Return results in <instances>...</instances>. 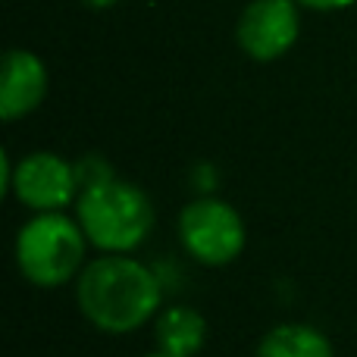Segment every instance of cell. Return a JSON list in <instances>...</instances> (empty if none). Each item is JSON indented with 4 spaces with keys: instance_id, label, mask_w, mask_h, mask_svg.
I'll return each instance as SVG.
<instances>
[{
    "instance_id": "1",
    "label": "cell",
    "mask_w": 357,
    "mask_h": 357,
    "mask_svg": "<svg viewBox=\"0 0 357 357\" xmlns=\"http://www.w3.org/2000/svg\"><path fill=\"white\" fill-rule=\"evenodd\" d=\"M75 301L85 320L100 333L126 335L160 314L163 285L142 260L129 254H104L79 273Z\"/></svg>"
},
{
    "instance_id": "2",
    "label": "cell",
    "mask_w": 357,
    "mask_h": 357,
    "mask_svg": "<svg viewBox=\"0 0 357 357\" xmlns=\"http://www.w3.org/2000/svg\"><path fill=\"white\" fill-rule=\"evenodd\" d=\"M75 220L91 248L104 254H129L154 229V204L138 185L113 176L79 191Z\"/></svg>"
},
{
    "instance_id": "3",
    "label": "cell",
    "mask_w": 357,
    "mask_h": 357,
    "mask_svg": "<svg viewBox=\"0 0 357 357\" xmlns=\"http://www.w3.org/2000/svg\"><path fill=\"white\" fill-rule=\"evenodd\" d=\"M88 238L79 220L63 210L35 213L16 235V266L38 289H60L85 270Z\"/></svg>"
},
{
    "instance_id": "4",
    "label": "cell",
    "mask_w": 357,
    "mask_h": 357,
    "mask_svg": "<svg viewBox=\"0 0 357 357\" xmlns=\"http://www.w3.org/2000/svg\"><path fill=\"white\" fill-rule=\"evenodd\" d=\"M182 248L204 266H226L245 251V220L229 201L195 197L178 213Z\"/></svg>"
},
{
    "instance_id": "5",
    "label": "cell",
    "mask_w": 357,
    "mask_h": 357,
    "mask_svg": "<svg viewBox=\"0 0 357 357\" xmlns=\"http://www.w3.org/2000/svg\"><path fill=\"white\" fill-rule=\"evenodd\" d=\"M79 191L82 185L75 163H69L60 154L35 151V154H25L22 160L13 163L10 195L35 213L66 210L69 204L79 201Z\"/></svg>"
},
{
    "instance_id": "6",
    "label": "cell",
    "mask_w": 357,
    "mask_h": 357,
    "mask_svg": "<svg viewBox=\"0 0 357 357\" xmlns=\"http://www.w3.org/2000/svg\"><path fill=\"white\" fill-rule=\"evenodd\" d=\"M298 6H301L298 0H251L235 25L238 47L257 63L285 56L301 35Z\"/></svg>"
},
{
    "instance_id": "7",
    "label": "cell",
    "mask_w": 357,
    "mask_h": 357,
    "mask_svg": "<svg viewBox=\"0 0 357 357\" xmlns=\"http://www.w3.org/2000/svg\"><path fill=\"white\" fill-rule=\"evenodd\" d=\"M47 66L38 54L13 47L3 54L0 66V119L16 123L41 107L47 98Z\"/></svg>"
},
{
    "instance_id": "8",
    "label": "cell",
    "mask_w": 357,
    "mask_h": 357,
    "mask_svg": "<svg viewBox=\"0 0 357 357\" xmlns=\"http://www.w3.org/2000/svg\"><path fill=\"white\" fill-rule=\"evenodd\" d=\"M157 348L169 357H195L207 342V320L188 304H173L160 310L154 323Z\"/></svg>"
},
{
    "instance_id": "9",
    "label": "cell",
    "mask_w": 357,
    "mask_h": 357,
    "mask_svg": "<svg viewBox=\"0 0 357 357\" xmlns=\"http://www.w3.org/2000/svg\"><path fill=\"white\" fill-rule=\"evenodd\" d=\"M257 357H335L333 342L310 323H279L260 339Z\"/></svg>"
},
{
    "instance_id": "10",
    "label": "cell",
    "mask_w": 357,
    "mask_h": 357,
    "mask_svg": "<svg viewBox=\"0 0 357 357\" xmlns=\"http://www.w3.org/2000/svg\"><path fill=\"white\" fill-rule=\"evenodd\" d=\"M75 173H79V185H82V188L113 178V169L104 163V157H85V160H79V163H75Z\"/></svg>"
},
{
    "instance_id": "11",
    "label": "cell",
    "mask_w": 357,
    "mask_h": 357,
    "mask_svg": "<svg viewBox=\"0 0 357 357\" xmlns=\"http://www.w3.org/2000/svg\"><path fill=\"white\" fill-rule=\"evenodd\" d=\"M301 6L307 10H320V13H335V10H345V6L357 3V0H298Z\"/></svg>"
},
{
    "instance_id": "12",
    "label": "cell",
    "mask_w": 357,
    "mask_h": 357,
    "mask_svg": "<svg viewBox=\"0 0 357 357\" xmlns=\"http://www.w3.org/2000/svg\"><path fill=\"white\" fill-rule=\"evenodd\" d=\"M85 6H91V10H110V6H116L119 0H82Z\"/></svg>"
},
{
    "instance_id": "13",
    "label": "cell",
    "mask_w": 357,
    "mask_h": 357,
    "mask_svg": "<svg viewBox=\"0 0 357 357\" xmlns=\"http://www.w3.org/2000/svg\"><path fill=\"white\" fill-rule=\"evenodd\" d=\"M148 357H169V354H160V351H157V354H148Z\"/></svg>"
}]
</instances>
